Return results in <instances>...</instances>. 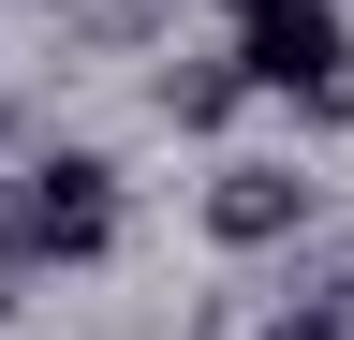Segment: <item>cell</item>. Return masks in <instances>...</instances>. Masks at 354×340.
Wrapping results in <instances>:
<instances>
[{
  "mask_svg": "<svg viewBox=\"0 0 354 340\" xmlns=\"http://www.w3.org/2000/svg\"><path fill=\"white\" fill-rule=\"evenodd\" d=\"M236 74L310 118H354V30L339 0H236Z\"/></svg>",
  "mask_w": 354,
  "mask_h": 340,
  "instance_id": "obj_1",
  "label": "cell"
},
{
  "mask_svg": "<svg viewBox=\"0 0 354 340\" xmlns=\"http://www.w3.org/2000/svg\"><path fill=\"white\" fill-rule=\"evenodd\" d=\"M118 251V163L104 148H44L15 178V267H88Z\"/></svg>",
  "mask_w": 354,
  "mask_h": 340,
  "instance_id": "obj_2",
  "label": "cell"
},
{
  "mask_svg": "<svg viewBox=\"0 0 354 340\" xmlns=\"http://www.w3.org/2000/svg\"><path fill=\"white\" fill-rule=\"evenodd\" d=\"M251 104V74L236 60H192V74H162V118H192V134H207V118H236Z\"/></svg>",
  "mask_w": 354,
  "mask_h": 340,
  "instance_id": "obj_4",
  "label": "cell"
},
{
  "mask_svg": "<svg viewBox=\"0 0 354 340\" xmlns=\"http://www.w3.org/2000/svg\"><path fill=\"white\" fill-rule=\"evenodd\" d=\"M207 237H221V251L310 237V178H295V163H221V178H207Z\"/></svg>",
  "mask_w": 354,
  "mask_h": 340,
  "instance_id": "obj_3",
  "label": "cell"
},
{
  "mask_svg": "<svg viewBox=\"0 0 354 340\" xmlns=\"http://www.w3.org/2000/svg\"><path fill=\"white\" fill-rule=\"evenodd\" d=\"M266 340H339V296H310V311H281Z\"/></svg>",
  "mask_w": 354,
  "mask_h": 340,
  "instance_id": "obj_5",
  "label": "cell"
},
{
  "mask_svg": "<svg viewBox=\"0 0 354 340\" xmlns=\"http://www.w3.org/2000/svg\"><path fill=\"white\" fill-rule=\"evenodd\" d=\"M59 15H74V30H133V0H59Z\"/></svg>",
  "mask_w": 354,
  "mask_h": 340,
  "instance_id": "obj_6",
  "label": "cell"
}]
</instances>
